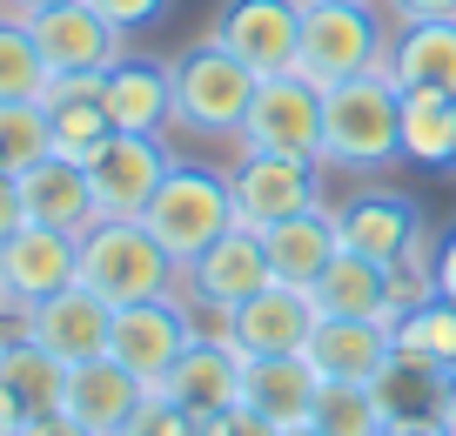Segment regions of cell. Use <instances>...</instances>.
<instances>
[{"label":"cell","instance_id":"cb8c5ba5","mask_svg":"<svg viewBox=\"0 0 456 436\" xmlns=\"http://www.w3.org/2000/svg\"><path fill=\"white\" fill-rule=\"evenodd\" d=\"M161 396L182 403L188 416H208V409L242 403V356L228 350V342H188L182 363L161 376Z\"/></svg>","mask_w":456,"mask_h":436},{"label":"cell","instance_id":"60d3db41","mask_svg":"<svg viewBox=\"0 0 456 436\" xmlns=\"http://www.w3.org/2000/svg\"><path fill=\"white\" fill-rule=\"evenodd\" d=\"M383 436H443V430H436V416H396Z\"/></svg>","mask_w":456,"mask_h":436},{"label":"cell","instance_id":"f1b7e54d","mask_svg":"<svg viewBox=\"0 0 456 436\" xmlns=\"http://www.w3.org/2000/svg\"><path fill=\"white\" fill-rule=\"evenodd\" d=\"M61 383H68V363L41 342H14V350H0V390L14 396L28 416L41 409H61Z\"/></svg>","mask_w":456,"mask_h":436},{"label":"cell","instance_id":"603a6c76","mask_svg":"<svg viewBox=\"0 0 456 436\" xmlns=\"http://www.w3.org/2000/svg\"><path fill=\"white\" fill-rule=\"evenodd\" d=\"M315 316H356V323H396V296H389V268L370 255L342 249L336 262L315 276Z\"/></svg>","mask_w":456,"mask_h":436},{"label":"cell","instance_id":"ee69618b","mask_svg":"<svg viewBox=\"0 0 456 436\" xmlns=\"http://www.w3.org/2000/svg\"><path fill=\"white\" fill-rule=\"evenodd\" d=\"M282 436H322V430H315V423H296V430H282Z\"/></svg>","mask_w":456,"mask_h":436},{"label":"cell","instance_id":"5b68a950","mask_svg":"<svg viewBox=\"0 0 456 436\" xmlns=\"http://www.w3.org/2000/svg\"><path fill=\"white\" fill-rule=\"evenodd\" d=\"M168 81H175V128H188V135H235L262 74L242 68L208 34V41H195L188 54L168 61Z\"/></svg>","mask_w":456,"mask_h":436},{"label":"cell","instance_id":"52a82bcc","mask_svg":"<svg viewBox=\"0 0 456 436\" xmlns=\"http://www.w3.org/2000/svg\"><path fill=\"white\" fill-rule=\"evenodd\" d=\"M228 195H235V222L242 228H275V222L322 202V161L242 148V161L228 169Z\"/></svg>","mask_w":456,"mask_h":436},{"label":"cell","instance_id":"83f0119b","mask_svg":"<svg viewBox=\"0 0 456 436\" xmlns=\"http://www.w3.org/2000/svg\"><path fill=\"white\" fill-rule=\"evenodd\" d=\"M389 336H396V363H416V369L450 376V369H456V302L429 296V302H416V309H396Z\"/></svg>","mask_w":456,"mask_h":436},{"label":"cell","instance_id":"b9f144b4","mask_svg":"<svg viewBox=\"0 0 456 436\" xmlns=\"http://www.w3.org/2000/svg\"><path fill=\"white\" fill-rule=\"evenodd\" d=\"M41 7H68V0H0V21H28Z\"/></svg>","mask_w":456,"mask_h":436},{"label":"cell","instance_id":"ffe728a7","mask_svg":"<svg viewBox=\"0 0 456 436\" xmlns=\"http://www.w3.org/2000/svg\"><path fill=\"white\" fill-rule=\"evenodd\" d=\"M383 74L396 87L456 95V21H389Z\"/></svg>","mask_w":456,"mask_h":436},{"label":"cell","instance_id":"ab89813d","mask_svg":"<svg viewBox=\"0 0 456 436\" xmlns=\"http://www.w3.org/2000/svg\"><path fill=\"white\" fill-rule=\"evenodd\" d=\"M436 430H443V436H456V369L443 376V396H436Z\"/></svg>","mask_w":456,"mask_h":436},{"label":"cell","instance_id":"f546056e","mask_svg":"<svg viewBox=\"0 0 456 436\" xmlns=\"http://www.w3.org/2000/svg\"><path fill=\"white\" fill-rule=\"evenodd\" d=\"M309 423H315L322 436H383L396 416H389L383 390H370V383H322Z\"/></svg>","mask_w":456,"mask_h":436},{"label":"cell","instance_id":"5bb4252c","mask_svg":"<svg viewBox=\"0 0 456 436\" xmlns=\"http://www.w3.org/2000/svg\"><path fill=\"white\" fill-rule=\"evenodd\" d=\"M81 276V235L68 228H47V222H20L14 235L0 242V289L20 302H41L54 289Z\"/></svg>","mask_w":456,"mask_h":436},{"label":"cell","instance_id":"7a4b0ae2","mask_svg":"<svg viewBox=\"0 0 456 436\" xmlns=\"http://www.w3.org/2000/svg\"><path fill=\"white\" fill-rule=\"evenodd\" d=\"M74 282H87L114 309H128V302H148V296H175L182 289V262L148 235L142 215H101L81 235V276Z\"/></svg>","mask_w":456,"mask_h":436},{"label":"cell","instance_id":"7bdbcfd3","mask_svg":"<svg viewBox=\"0 0 456 436\" xmlns=\"http://www.w3.org/2000/svg\"><path fill=\"white\" fill-rule=\"evenodd\" d=\"M20 423H28V409H20L7 390H0V436H20Z\"/></svg>","mask_w":456,"mask_h":436},{"label":"cell","instance_id":"74e56055","mask_svg":"<svg viewBox=\"0 0 456 436\" xmlns=\"http://www.w3.org/2000/svg\"><path fill=\"white\" fill-rule=\"evenodd\" d=\"M28 222V202H20V175H0V242Z\"/></svg>","mask_w":456,"mask_h":436},{"label":"cell","instance_id":"d6a6232c","mask_svg":"<svg viewBox=\"0 0 456 436\" xmlns=\"http://www.w3.org/2000/svg\"><path fill=\"white\" fill-rule=\"evenodd\" d=\"M121 436H195V416H188L182 403H168L161 390H148L142 409L128 416V430H121Z\"/></svg>","mask_w":456,"mask_h":436},{"label":"cell","instance_id":"484cf974","mask_svg":"<svg viewBox=\"0 0 456 436\" xmlns=\"http://www.w3.org/2000/svg\"><path fill=\"white\" fill-rule=\"evenodd\" d=\"M336 235H342V249H356V255H370V262L389 268L423 235V222H416V209L403 195H349L336 209Z\"/></svg>","mask_w":456,"mask_h":436},{"label":"cell","instance_id":"4fadbf2b","mask_svg":"<svg viewBox=\"0 0 456 436\" xmlns=\"http://www.w3.org/2000/svg\"><path fill=\"white\" fill-rule=\"evenodd\" d=\"M269 249H262V228H228V235H215L208 249L195 255V262L182 268V296L195 302H222V309H235V302H248L256 289H269Z\"/></svg>","mask_w":456,"mask_h":436},{"label":"cell","instance_id":"4316f807","mask_svg":"<svg viewBox=\"0 0 456 436\" xmlns=\"http://www.w3.org/2000/svg\"><path fill=\"white\" fill-rule=\"evenodd\" d=\"M403 161H416V169H456V95L403 87Z\"/></svg>","mask_w":456,"mask_h":436},{"label":"cell","instance_id":"9c48e42d","mask_svg":"<svg viewBox=\"0 0 456 436\" xmlns=\"http://www.w3.org/2000/svg\"><path fill=\"white\" fill-rule=\"evenodd\" d=\"M168 169H175V155L161 148V135H121V128H114L94 155H87L94 215H142Z\"/></svg>","mask_w":456,"mask_h":436},{"label":"cell","instance_id":"2e32d148","mask_svg":"<svg viewBox=\"0 0 456 436\" xmlns=\"http://www.w3.org/2000/svg\"><path fill=\"white\" fill-rule=\"evenodd\" d=\"M148 383L134 369H121L114 356H87V363H68V383H61V409L74 423H87L94 436H121L128 416L142 409Z\"/></svg>","mask_w":456,"mask_h":436},{"label":"cell","instance_id":"7c38bea8","mask_svg":"<svg viewBox=\"0 0 456 436\" xmlns=\"http://www.w3.org/2000/svg\"><path fill=\"white\" fill-rule=\"evenodd\" d=\"M315 296L296 282H269L248 302H235V356H302L315 336Z\"/></svg>","mask_w":456,"mask_h":436},{"label":"cell","instance_id":"836d02e7","mask_svg":"<svg viewBox=\"0 0 456 436\" xmlns=\"http://www.w3.org/2000/svg\"><path fill=\"white\" fill-rule=\"evenodd\" d=\"M195 436H282V430H275V423H262L248 403H228V409L195 416Z\"/></svg>","mask_w":456,"mask_h":436},{"label":"cell","instance_id":"30bf717a","mask_svg":"<svg viewBox=\"0 0 456 436\" xmlns=\"http://www.w3.org/2000/svg\"><path fill=\"white\" fill-rule=\"evenodd\" d=\"M215 41L256 74H289L302 47V0H222Z\"/></svg>","mask_w":456,"mask_h":436},{"label":"cell","instance_id":"d4e9b609","mask_svg":"<svg viewBox=\"0 0 456 436\" xmlns=\"http://www.w3.org/2000/svg\"><path fill=\"white\" fill-rule=\"evenodd\" d=\"M20 202H28V222H47V228H68V235H87L101 222L94 215V188H87V169L81 161H34L20 175Z\"/></svg>","mask_w":456,"mask_h":436},{"label":"cell","instance_id":"ba28073f","mask_svg":"<svg viewBox=\"0 0 456 436\" xmlns=\"http://www.w3.org/2000/svg\"><path fill=\"white\" fill-rule=\"evenodd\" d=\"M188 342H195V329H188L182 296L128 302V309H114V329H108V356H114L121 369H134L148 390H161V376L182 363Z\"/></svg>","mask_w":456,"mask_h":436},{"label":"cell","instance_id":"7402d4cb","mask_svg":"<svg viewBox=\"0 0 456 436\" xmlns=\"http://www.w3.org/2000/svg\"><path fill=\"white\" fill-rule=\"evenodd\" d=\"M262 249H269V276H275V282L315 289V276L342 255L336 209H322V202H315V209H302V215H289V222L262 228Z\"/></svg>","mask_w":456,"mask_h":436},{"label":"cell","instance_id":"8fae6325","mask_svg":"<svg viewBox=\"0 0 456 436\" xmlns=\"http://www.w3.org/2000/svg\"><path fill=\"white\" fill-rule=\"evenodd\" d=\"M28 34H34V47H41L47 74H108L114 61H121V41H128L121 28L101 21L87 0H68V7H41V14H28Z\"/></svg>","mask_w":456,"mask_h":436},{"label":"cell","instance_id":"f6af8a7d","mask_svg":"<svg viewBox=\"0 0 456 436\" xmlns=\"http://www.w3.org/2000/svg\"><path fill=\"white\" fill-rule=\"evenodd\" d=\"M0 296H7V289H0Z\"/></svg>","mask_w":456,"mask_h":436},{"label":"cell","instance_id":"1f68e13d","mask_svg":"<svg viewBox=\"0 0 456 436\" xmlns=\"http://www.w3.org/2000/svg\"><path fill=\"white\" fill-rule=\"evenodd\" d=\"M47 95V61L34 47L28 21H0V101H41Z\"/></svg>","mask_w":456,"mask_h":436},{"label":"cell","instance_id":"8992f818","mask_svg":"<svg viewBox=\"0 0 456 436\" xmlns=\"http://www.w3.org/2000/svg\"><path fill=\"white\" fill-rule=\"evenodd\" d=\"M235 148H256V155H309L322 161V87L309 74H262L256 101H248L242 128H235Z\"/></svg>","mask_w":456,"mask_h":436},{"label":"cell","instance_id":"3957f363","mask_svg":"<svg viewBox=\"0 0 456 436\" xmlns=\"http://www.w3.org/2000/svg\"><path fill=\"white\" fill-rule=\"evenodd\" d=\"M383 47H389V21L376 14V0H302L296 74H309L315 87L383 68Z\"/></svg>","mask_w":456,"mask_h":436},{"label":"cell","instance_id":"277c9868","mask_svg":"<svg viewBox=\"0 0 456 436\" xmlns=\"http://www.w3.org/2000/svg\"><path fill=\"white\" fill-rule=\"evenodd\" d=\"M142 222H148V235H155L161 249L188 268L215 235H228V228H235V195H228V175L201 169V161H175V169L161 175L155 202L142 209Z\"/></svg>","mask_w":456,"mask_h":436},{"label":"cell","instance_id":"4dcf8cb0","mask_svg":"<svg viewBox=\"0 0 456 436\" xmlns=\"http://www.w3.org/2000/svg\"><path fill=\"white\" fill-rule=\"evenodd\" d=\"M47 155H54L47 101H0V175H28Z\"/></svg>","mask_w":456,"mask_h":436},{"label":"cell","instance_id":"e575fe53","mask_svg":"<svg viewBox=\"0 0 456 436\" xmlns=\"http://www.w3.org/2000/svg\"><path fill=\"white\" fill-rule=\"evenodd\" d=\"M108 28H121V34H134V28H155L161 14H168V0H87Z\"/></svg>","mask_w":456,"mask_h":436},{"label":"cell","instance_id":"d6986e66","mask_svg":"<svg viewBox=\"0 0 456 436\" xmlns=\"http://www.w3.org/2000/svg\"><path fill=\"white\" fill-rule=\"evenodd\" d=\"M315 396H322V376L309 369V356H248L242 363V403L275 430L309 423Z\"/></svg>","mask_w":456,"mask_h":436},{"label":"cell","instance_id":"9a60e30c","mask_svg":"<svg viewBox=\"0 0 456 436\" xmlns=\"http://www.w3.org/2000/svg\"><path fill=\"white\" fill-rule=\"evenodd\" d=\"M302 356H309V369L322 383H370V390H383V376L396 369V336H389V323L322 316Z\"/></svg>","mask_w":456,"mask_h":436},{"label":"cell","instance_id":"8d00e7d4","mask_svg":"<svg viewBox=\"0 0 456 436\" xmlns=\"http://www.w3.org/2000/svg\"><path fill=\"white\" fill-rule=\"evenodd\" d=\"M20 436H94V430H87V423H74L68 409H41V416L20 423Z\"/></svg>","mask_w":456,"mask_h":436},{"label":"cell","instance_id":"ac0fdd59","mask_svg":"<svg viewBox=\"0 0 456 436\" xmlns=\"http://www.w3.org/2000/svg\"><path fill=\"white\" fill-rule=\"evenodd\" d=\"M101 108L121 135H161L175 128V81H168V61H142V54H121L108 74H101Z\"/></svg>","mask_w":456,"mask_h":436},{"label":"cell","instance_id":"f35d334b","mask_svg":"<svg viewBox=\"0 0 456 436\" xmlns=\"http://www.w3.org/2000/svg\"><path fill=\"white\" fill-rule=\"evenodd\" d=\"M436 296L456 302V228H443V235H436Z\"/></svg>","mask_w":456,"mask_h":436},{"label":"cell","instance_id":"d590c367","mask_svg":"<svg viewBox=\"0 0 456 436\" xmlns=\"http://www.w3.org/2000/svg\"><path fill=\"white\" fill-rule=\"evenodd\" d=\"M389 21H456V0H376Z\"/></svg>","mask_w":456,"mask_h":436},{"label":"cell","instance_id":"e0dca14e","mask_svg":"<svg viewBox=\"0 0 456 436\" xmlns=\"http://www.w3.org/2000/svg\"><path fill=\"white\" fill-rule=\"evenodd\" d=\"M108 329H114V302H101L87 282H68V289L34 302V342L54 350L61 363L108 356Z\"/></svg>","mask_w":456,"mask_h":436},{"label":"cell","instance_id":"6da1fadb","mask_svg":"<svg viewBox=\"0 0 456 436\" xmlns=\"http://www.w3.org/2000/svg\"><path fill=\"white\" fill-rule=\"evenodd\" d=\"M403 161V87L383 68L322 87V169L376 175Z\"/></svg>","mask_w":456,"mask_h":436},{"label":"cell","instance_id":"44dd1931","mask_svg":"<svg viewBox=\"0 0 456 436\" xmlns=\"http://www.w3.org/2000/svg\"><path fill=\"white\" fill-rule=\"evenodd\" d=\"M41 101H47V128H54V155L87 169V155L114 135L108 108H101V74H47Z\"/></svg>","mask_w":456,"mask_h":436}]
</instances>
